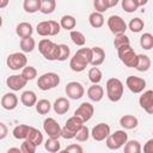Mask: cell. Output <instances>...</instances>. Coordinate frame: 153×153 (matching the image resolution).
<instances>
[{
    "instance_id": "1",
    "label": "cell",
    "mask_w": 153,
    "mask_h": 153,
    "mask_svg": "<svg viewBox=\"0 0 153 153\" xmlns=\"http://www.w3.org/2000/svg\"><path fill=\"white\" fill-rule=\"evenodd\" d=\"M38 50L44 56V59H47L49 61H55L59 57L60 47H59V44L54 43L53 41H50L48 38H43L38 43Z\"/></svg>"
},
{
    "instance_id": "2",
    "label": "cell",
    "mask_w": 153,
    "mask_h": 153,
    "mask_svg": "<svg viewBox=\"0 0 153 153\" xmlns=\"http://www.w3.org/2000/svg\"><path fill=\"white\" fill-rule=\"evenodd\" d=\"M123 82L117 78H110L106 81V96L111 102H118L123 96Z\"/></svg>"
},
{
    "instance_id": "3",
    "label": "cell",
    "mask_w": 153,
    "mask_h": 153,
    "mask_svg": "<svg viewBox=\"0 0 153 153\" xmlns=\"http://www.w3.org/2000/svg\"><path fill=\"white\" fill-rule=\"evenodd\" d=\"M117 55L122 63L129 68H135L137 63V54L134 51V49L130 47V44L123 45L117 49Z\"/></svg>"
},
{
    "instance_id": "4",
    "label": "cell",
    "mask_w": 153,
    "mask_h": 153,
    "mask_svg": "<svg viewBox=\"0 0 153 153\" xmlns=\"http://www.w3.org/2000/svg\"><path fill=\"white\" fill-rule=\"evenodd\" d=\"M61 30V25L55 20H44L37 24L36 31L39 36L47 37V36H56Z\"/></svg>"
},
{
    "instance_id": "5",
    "label": "cell",
    "mask_w": 153,
    "mask_h": 153,
    "mask_svg": "<svg viewBox=\"0 0 153 153\" xmlns=\"http://www.w3.org/2000/svg\"><path fill=\"white\" fill-rule=\"evenodd\" d=\"M59 84H60V76H59V74H56L54 72L42 74L37 80V86L42 91H48V90L55 88L56 86H59Z\"/></svg>"
},
{
    "instance_id": "6",
    "label": "cell",
    "mask_w": 153,
    "mask_h": 153,
    "mask_svg": "<svg viewBox=\"0 0 153 153\" xmlns=\"http://www.w3.org/2000/svg\"><path fill=\"white\" fill-rule=\"evenodd\" d=\"M128 141V134L124 130H116L115 133H110V135L106 137V147L109 149H120L122 146L126 145Z\"/></svg>"
},
{
    "instance_id": "7",
    "label": "cell",
    "mask_w": 153,
    "mask_h": 153,
    "mask_svg": "<svg viewBox=\"0 0 153 153\" xmlns=\"http://www.w3.org/2000/svg\"><path fill=\"white\" fill-rule=\"evenodd\" d=\"M6 63L10 69L12 71H19V69H23L26 63H27V59L25 56L24 53H12L7 56V60H6Z\"/></svg>"
},
{
    "instance_id": "8",
    "label": "cell",
    "mask_w": 153,
    "mask_h": 153,
    "mask_svg": "<svg viewBox=\"0 0 153 153\" xmlns=\"http://www.w3.org/2000/svg\"><path fill=\"white\" fill-rule=\"evenodd\" d=\"M108 27L110 29V31L114 35H118V33H124L127 30V24L124 22V19L120 16H110L108 19Z\"/></svg>"
},
{
    "instance_id": "9",
    "label": "cell",
    "mask_w": 153,
    "mask_h": 153,
    "mask_svg": "<svg viewBox=\"0 0 153 153\" xmlns=\"http://www.w3.org/2000/svg\"><path fill=\"white\" fill-rule=\"evenodd\" d=\"M43 129L45 134H48L49 137H55L59 139L61 136V127L57 123V121L53 117H48L43 122Z\"/></svg>"
},
{
    "instance_id": "10",
    "label": "cell",
    "mask_w": 153,
    "mask_h": 153,
    "mask_svg": "<svg viewBox=\"0 0 153 153\" xmlns=\"http://www.w3.org/2000/svg\"><path fill=\"white\" fill-rule=\"evenodd\" d=\"M85 93L84 86L78 81H71L66 85V94L71 99H80Z\"/></svg>"
},
{
    "instance_id": "11",
    "label": "cell",
    "mask_w": 153,
    "mask_h": 153,
    "mask_svg": "<svg viewBox=\"0 0 153 153\" xmlns=\"http://www.w3.org/2000/svg\"><path fill=\"white\" fill-rule=\"evenodd\" d=\"M126 85L133 93H141L146 87V80L140 76L129 75L126 80Z\"/></svg>"
},
{
    "instance_id": "12",
    "label": "cell",
    "mask_w": 153,
    "mask_h": 153,
    "mask_svg": "<svg viewBox=\"0 0 153 153\" xmlns=\"http://www.w3.org/2000/svg\"><path fill=\"white\" fill-rule=\"evenodd\" d=\"M93 114H94V108H93V105H92L91 103H88V102L81 103V104L79 105V108L74 111V115L78 116V117H80L84 122L90 121V120L92 118Z\"/></svg>"
},
{
    "instance_id": "13",
    "label": "cell",
    "mask_w": 153,
    "mask_h": 153,
    "mask_svg": "<svg viewBox=\"0 0 153 153\" xmlns=\"http://www.w3.org/2000/svg\"><path fill=\"white\" fill-rule=\"evenodd\" d=\"M91 135L96 141L106 140V137L110 135V126L106 123H98L92 128Z\"/></svg>"
},
{
    "instance_id": "14",
    "label": "cell",
    "mask_w": 153,
    "mask_h": 153,
    "mask_svg": "<svg viewBox=\"0 0 153 153\" xmlns=\"http://www.w3.org/2000/svg\"><path fill=\"white\" fill-rule=\"evenodd\" d=\"M7 87L11 88L12 91H19L22 88H24V86H26L27 80L22 75V74H14V75H10L6 80Z\"/></svg>"
},
{
    "instance_id": "15",
    "label": "cell",
    "mask_w": 153,
    "mask_h": 153,
    "mask_svg": "<svg viewBox=\"0 0 153 153\" xmlns=\"http://www.w3.org/2000/svg\"><path fill=\"white\" fill-rule=\"evenodd\" d=\"M87 65H90L88 61H86L84 57H81V56L78 55L76 53L74 54V56H73V57L71 59V61H69V67H71V69H72L73 72H76V73L82 72V71L87 67Z\"/></svg>"
},
{
    "instance_id": "16",
    "label": "cell",
    "mask_w": 153,
    "mask_h": 153,
    "mask_svg": "<svg viewBox=\"0 0 153 153\" xmlns=\"http://www.w3.org/2000/svg\"><path fill=\"white\" fill-rule=\"evenodd\" d=\"M18 105V97L13 92L5 93L1 98V106L5 110H13Z\"/></svg>"
},
{
    "instance_id": "17",
    "label": "cell",
    "mask_w": 153,
    "mask_h": 153,
    "mask_svg": "<svg viewBox=\"0 0 153 153\" xmlns=\"http://www.w3.org/2000/svg\"><path fill=\"white\" fill-rule=\"evenodd\" d=\"M87 97L92 100V102H100L104 97V90L100 85L98 84H93L92 86L88 87L87 90Z\"/></svg>"
},
{
    "instance_id": "18",
    "label": "cell",
    "mask_w": 153,
    "mask_h": 153,
    "mask_svg": "<svg viewBox=\"0 0 153 153\" xmlns=\"http://www.w3.org/2000/svg\"><path fill=\"white\" fill-rule=\"evenodd\" d=\"M69 106H71L69 100H68L67 98H65V97L57 98V99L54 102V104H53V109H54V111H55L57 115H63V114H66V112L69 110Z\"/></svg>"
},
{
    "instance_id": "19",
    "label": "cell",
    "mask_w": 153,
    "mask_h": 153,
    "mask_svg": "<svg viewBox=\"0 0 153 153\" xmlns=\"http://www.w3.org/2000/svg\"><path fill=\"white\" fill-rule=\"evenodd\" d=\"M91 49H92V60H91V63L90 65L98 67L105 60V51L100 47H92Z\"/></svg>"
},
{
    "instance_id": "20",
    "label": "cell",
    "mask_w": 153,
    "mask_h": 153,
    "mask_svg": "<svg viewBox=\"0 0 153 153\" xmlns=\"http://www.w3.org/2000/svg\"><path fill=\"white\" fill-rule=\"evenodd\" d=\"M31 128L32 127L27 126V124H18L17 127L13 128L12 134H13L14 139H17V140H25V139H27Z\"/></svg>"
},
{
    "instance_id": "21",
    "label": "cell",
    "mask_w": 153,
    "mask_h": 153,
    "mask_svg": "<svg viewBox=\"0 0 153 153\" xmlns=\"http://www.w3.org/2000/svg\"><path fill=\"white\" fill-rule=\"evenodd\" d=\"M20 102H22L23 105H25L27 108H31V106L36 105V103H37V96H36V93L33 91H30V90L24 91L22 93V96H20Z\"/></svg>"
},
{
    "instance_id": "22",
    "label": "cell",
    "mask_w": 153,
    "mask_h": 153,
    "mask_svg": "<svg viewBox=\"0 0 153 153\" xmlns=\"http://www.w3.org/2000/svg\"><path fill=\"white\" fill-rule=\"evenodd\" d=\"M33 32V27L30 23H26V22H22L17 25L16 27V33L20 37V38H24V37H29L31 36Z\"/></svg>"
},
{
    "instance_id": "23",
    "label": "cell",
    "mask_w": 153,
    "mask_h": 153,
    "mask_svg": "<svg viewBox=\"0 0 153 153\" xmlns=\"http://www.w3.org/2000/svg\"><path fill=\"white\" fill-rule=\"evenodd\" d=\"M120 124H121L122 128L130 130V129H134V128L137 127L139 121H137V118H136L135 116H133V115H124V116H122V117L120 118Z\"/></svg>"
},
{
    "instance_id": "24",
    "label": "cell",
    "mask_w": 153,
    "mask_h": 153,
    "mask_svg": "<svg viewBox=\"0 0 153 153\" xmlns=\"http://www.w3.org/2000/svg\"><path fill=\"white\" fill-rule=\"evenodd\" d=\"M84 121L80 118V117H78V116H72V117H69L67 121H66V124H65V127H67L69 130H72V131H74L75 133V135H76V131L84 126Z\"/></svg>"
},
{
    "instance_id": "25",
    "label": "cell",
    "mask_w": 153,
    "mask_h": 153,
    "mask_svg": "<svg viewBox=\"0 0 153 153\" xmlns=\"http://www.w3.org/2000/svg\"><path fill=\"white\" fill-rule=\"evenodd\" d=\"M151 68V59L145 54H137V63L135 69L139 72H146Z\"/></svg>"
},
{
    "instance_id": "26",
    "label": "cell",
    "mask_w": 153,
    "mask_h": 153,
    "mask_svg": "<svg viewBox=\"0 0 153 153\" xmlns=\"http://www.w3.org/2000/svg\"><path fill=\"white\" fill-rule=\"evenodd\" d=\"M88 23L94 29H99L104 25V17H103V13L100 12H92L90 16H88Z\"/></svg>"
},
{
    "instance_id": "27",
    "label": "cell",
    "mask_w": 153,
    "mask_h": 153,
    "mask_svg": "<svg viewBox=\"0 0 153 153\" xmlns=\"http://www.w3.org/2000/svg\"><path fill=\"white\" fill-rule=\"evenodd\" d=\"M139 104L143 110H146L148 106H151L153 104V90L145 91L139 98Z\"/></svg>"
},
{
    "instance_id": "28",
    "label": "cell",
    "mask_w": 153,
    "mask_h": 153,
    "mask_svg": "<svg viewBox=\"0 0 153 153\" xmlns=\"http://www.w3.org/2000/svg\"><path fill=\"white\" fill-rule=\"evenodd\" d=\"M19 45H20V49L23 53H31L36 47V41L32 38V36L24 37L20 39Z\"/></svg>"
},
{
    "instance_id": "29",
    "label": "cell",
    "mask_w": 153,
    "mask_h": 153,
    "mask_svg": "<svg viewBox=\"0 0 153 153\" xmlns=\"http://www.w3.org/2000/svg\"><path fill=\"white\" fill-rule=\"evenodd\" d=\"M60 25H61L62 29L68 30V31H72L75 27V25H76V19L73 16H71V14H66V16H63L61 18Z\"/></svg>"
},
{
    "instance_id": "30",
    "label": "cell",
    "mask_w": 153,
    "mask_h": 153,
    "mask_svg": "<svg viewBox=\"0 0 153 153\" xmlns=\"http://www.w3.org/2000/svg\"><path fill=\"white\" fill-rule=\"evenodd\" d=\"M44 148H45V151H48L50 153H56V152L61 151V143H60L59 139L48 137L47 141L44 142Z\"/></svg>"
},
{
    "instance_id": "31",
    "label": "cell",
    "mask_w": 153,
    "mask_h": 153,
    "mask_svg": "<svg viewBox=\"0 0 153 153\" xmlns=\"http://www.w3.org/2000/svg\"><path fill=\"white\" fill-rule=\"evenodd\" d=\"M23 8L27 13H36L41 11V0H24Z\"/></svg>"
},
{
    "instance_id": "32",
    "label": "cell",
    "mask_w": 153,
    "mask_h": 153,
    "mask_svg": "<svg viewBox=\"0 0 153 153\" xmlns=\"http://www.w3.org/2000/svg\"><path fill=\"white\" fill-rule=\"evenodd\" d=\"M142 151L137 140H128L124 145V153H140Z\"/></svg>"
},
{
    "instance_id": "33",
    "label": "cell",
    "mask_w": 153,
    "mask_h": 153,
    "mask_svg": "<svg viewBox=\"0 0 153 153\" xmlns=\"http://www.w3.org/2000/svg\"><path fill=\"white\" fill-rule=\"evenodd\" d=\"M69 36H71L72 42H73L75 45L82 47V45L86 43V37H85V35H84L82 32L78 31V30H72L71 33H69Z\"/></svg>"
},
{
    "instance_id": "34",
    "label": "cell",
    "mask_w": 153,
    "mask_h": 153,
    "mask_svg": "<svg viewBox=\"0 0 153 153\" xmlns=\"http://www.w3.org/2000/svg\"><path fill=\"white\" fill-rule=\"evenodd\" d=\"M56 8L55 0H41V12L44 14H50Z\"/></svg>"
},
{
    "instance_id": "35",
    "label": "cell",
    "mask_w": 153,
    "mask_h": 153,
    "mask_svg": "<svg viewBox=\"0 0 153 153\" xmlns=\"http://www.w3.org/2000/svg\"><path fill=\"white\" fill-rule=\"evenodd\" d=\"M140 45L142 49L145 50H149L153 48V35L149 33V32H146L143 33L141 37H140Z\"/></svg>"
},
{
    "instance_id": "36",
    "label": "cell",
    "mask_w": 153,
    "mask_h": 153,
    "mask_svg": "<svg viewBox=\"0 0 153 153\" xmlns=\"http://www.w3.org/2000/svg\"><path fill=\"white\" fill-rule=\"evenodd\" d=\"M51 109V104L48 99H39L36 103V110L41 115H47Z\"/></svg>"
},
{
    "instance_id": "37",
    "label": "cell",
    "mask_w": 153,
    "mask_h": 153,
    "mask_svg": "<svg viewBox=\"0 0 153 153\" xmlns=\"http://www.w3.org/2000/svg\"><path fill=\"white\" fill-rule=\"evenodd\" d=\"M143 26H145V23H143V20H142L141 18H139V17L133 18V19L129 22V24H128L129 30H130L131 32H135V33L140 32V31L143 29Z\"/></svg>"
},
{
    "instance_id": "38",
    "label": "cell",
    "mask_w": 153,
    "mask_h": 153,
    "mask_svg": "<svg viewBox=\"0 0 153 153\" xmlns=\"http://www.w3.org/2000/svg\"><path fill=\"white\" fill-rule=\"evenodd\" d=\"M102 71L97 67V66H93L90 71H88V79L92 84H99L100 80H102Z\"/></svg>"
},
{
    "instance_id": "39",
    "label": "cell",
    "mask_w": 153,
    "mask_h": 153,
    "mask_svg": "<svg viewBox=\"0 0 153 153\" xmlns=\"http://www.w3.org/2000/svg\"><path fill=\"white\" fill-rule=\"evenodd\" d=\"M121 2H122V8L127 13H133L140 7L137 0H121Z\"/></svg>"
},
{
    "instance_id": "40",
    "label": "cell",
    "mask_w": 153,
    "mask_h": 153,
    "mask_svg": "<svg viewBox=\"0 0 153 153\" xmlns=\"http://www.w3.org/2000/svg\"><path fill=\"white\" fill-rule=\"evenodd\" d=\"M27 139L30 140V141H32L35 145H37V146H39L42 142H43V134L38 130V129H36V128H31V130H30V133H29V136H27Z\"/></svg>"
},
{
    "instance_id": "41",
    "label": "cell",
    "mask_w": 153,
    "mask_h": 153,
    "mask_svg": "<svg viewBox=\"0 0 153 153\" xmlns=\"http://www.w3.org/2000/svg\"><path fill=\"white\" fill-rule=\"evenodd\" d=\"M127 44H130V41H129V37L126 36V33H118V35H115V38H114V45L116 49L123 47V45H127Z\"/></svg>"
},
{
    "instance_id": "42",
    "label": "cell",
    "mask_w": 153,
    "mask_h": 153,
    "mask_svg": "<svg viewBox=\"0 0 153 153\" xmlns=\"http://www.w3.org/2000/svg\"><path fill=\"white\" fill-rule=\"evenodd\" d=\"M22 75L27 80H33L36 76H37V69L33 67V66H25L23 69H22Z\"/></svg>"
},
{
    "instance_id": "43",
    "label": "cell",
    "mask_w": 153,
    "mask_h": 153,
    "mask_svg": "<svg viewBox=\"0 0 153 153\" xmlns=\"http://www.w3.org/2000/svg\"><path fill=\"white\" fill-rule=\"evenodd\" d=\"M88 137H90V129L84 124V126L76 131V135H75L74 139H76V141H79V142H85V141L88 140Z\"/></svg>"
},
{
    "instance_id": "44",
    "label": "cell",
    "mask_w": 153,
    "mask_h": 153,
    "mask_svg": "<svg viewBox=\"0 0 153 153\" xmlns=\"http://www.w3.org/2000/svg\"><path fill=\"white\" fill-rule=\"evenodd\" d=\"M93 6H94V10L97 12L103 13L110 8V1L109 0H94Z\"/></svg>"
},
{
    "instance_id": "45",
    "label": "cell",
    "mask_w": 153,
    "mask_h": 153,
    "mask_svg": "<svg viewBox=\"0 0 153 153\" xmlns=\"http://www.w3.org/2000/svg\"><path fill=\"white\" fill-rule=\"evenodd\" d=\"M37 147H38V146L35 145V143H33L32 141H30L29 139H25L24 142H23L22 146H20L23 153H35Z\"/></svg>"
},
{
    "instance_id": "46",
    "label": "cell",
    "mask_w": 153,
    "mask_h": 153,
    "mask_svg": "<svg viewBox=\"0 0 153 153\" xmlns=\"http://www.w3.org/2000/svg\"><path fill=\"white\" fill-rule=\"evenodd\" d=\"M59 47H60V51H59L57 61H66L71 55V49L66 44H59Z\"/></svg>"
},
{
    "instance_id": "47",
    "label": "cell",
    "mask_w": 153,
    "mask_h": 153,
    "mask_svg": "<svg viewBox=\"0 0 153 153\" xmlns=\"http://www.w3.org/2000/svg\"><path fill=\"white\" fill-rule=\"evenodd\" d=\"M76 54L80 55L81 57H84L86 61H88V63H91V60H92V49L91 48H80L79 50H76Z\"/></svg>"
},
{
    "instance_id": "48",
    "label": "cell",
    "mask_w": 153,
    "mask_h": 153,
    "mask_svg": "<svg viewBox=\"0 0 153 153\" xmlns=\"http://www.w3.org/2000/svg\"><path fill=\"white\" fill-rule=\"evenodd\" d=\"M61 137H63L66 140H71V139L75 137V133L69 130L67 127H63V128H61Z\"/></svg>"
},
{
    "instance_id": "49",
    "label": "cell",
    "mask_w": 153,
    "mask_h": 153,
    "mask_svg": "<svg viewBox=\"0 0 153 153\" xmlns=\"http://www.w3.org/2000/svg\"><path fill=\"white\" fill-rule=\"evenodd\" d=\"M63 152H74V153H82L84 152V148L80 146V145H78V143H73V145H69V146H67L65 149H63Z\"/></svg>"
},
{
    "instance_id": "50",
    "label": "cell",
    "mask_w": 153,
    "mask_h": 153,
    "mask_svg": "<svg viewBox=\"0 0 153 153\" xmlns=\"http://www.w3.org/2000/svg\"><path fill=\"white\" fill-rule=\"evenodd\" d=\"M143 152L145 153H153V137L147 140L143 145Z\"/></svg>"
},
{
    "instance_id": "51",
    "label": "cell",
    "mask_w": 153,
    "mask_h": 153,
    "mask_svg": "<svg viewBox=\"0 0 153 153\" xmlns=\"http://www.w3.org/2000/svg\"><path fill=\"white\" fill-rule=\"evenodd\" d=\"M6 135H7V127H6L5 123L1 122V123H0V140L5 139Z\"/></svg>"
},
{
    "instance_id": "52",
    "label": "cell",
    "mask_w": 153,
    "mask_h": 153,
    "mask_svg": "<svg viewBox=\"0 0 153 153\" xmlns=\"http://www.w3.org/2000/svg\"><path fill=\"white\" fill-rule=\"evenodd\" d=\"M10 0H0V8H5L8 5Z\"/></svg>"
},
{
    "instance_id": "53",
    "label": "cell",
    "mask_w": 153,
    "mask_h": 153,
    "mask_svg": "<svg viewBox=\"0 0 153 153\" xmlns=\"http://www.w3.org/2000/svg\"><path fill=\"white\" fill-rule=\"evenodd\" d=\"M147 114H149V115H153V104L151 105V106H148L146 110H145Z\"/></svg>"
},
{
    "instance_id": "54",
    "label": "cell",
    "mask_w": 153,
    "mask_h": 153,
    "mask_svg": "<svg viewBox=\"0 0 153 153\" xmlns=\"http://www.w3.org/2000/svg\"><path fill=\"white\" fill-rule=\"evenodd\" d=\"M11 152H18V153H20L22 152V148H10L7 151V153H11Z\"/></svg>"
},
{
    "instance_id": "55",
    "label": "cell",
    "mask_w": 153,
    "mask_h": 153,
    "mask_svg": "<svg viewBox=\"0 0 153 153\" xmlns=\"http://www.w3.org/2000/svg\"><path fill=\"white\" fill-rule=\"evenodd\" d=\"M109 1H110V7H114V6H116L118 4L120 0H109Z\"/></svg>"
},
{
    "instance_id": "56",
    "label": "cell",
    "mask_w": 153,
    "mask_h": 153,
    "mask_svg": "<svg viewBox=\"0 0 153 153\" xmlns=\"http://www.w3.org/2000/svg\"><path fill=\"white\" fill-rule=\"evenodd\" d=\"M139 1V5H140V7L141 6H145L147 2H148V0H137Z\"/></svg>"
},
{
    "instance_id": "57",
    "label": "cell",
    "mask_w": 153,
    "mask_h": 153,
    "mask_svg": "<svg viewBox=\"0 0 153 153\" xmlns=\"http://www.w3.org/2000/svg\"><path fill=\"white\" fill-rule=\"evenodd\" d=\"M152 134H153V133H152Z\"/></svg>"
}]
</instances>
